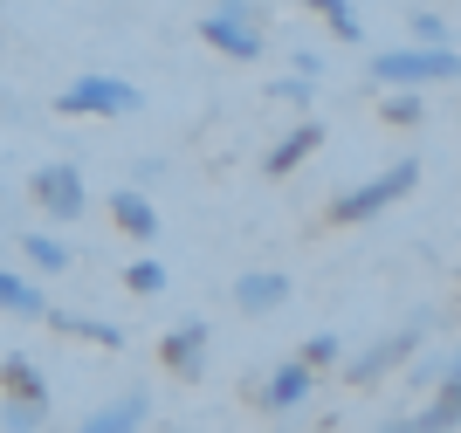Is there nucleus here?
<instances>
[{
  "instance_id": "1",
  "label": "nucleus",
  "mask_w": 461,
  "mask_h": 433,
  "mask_svg": "<svg viewBox=\"0 0 461 433\" xmlns=\"http://www.w3.org/2000/svg\"><path fill=\"white\" fill-rule=\"evenodd\" d=\"M413 193H420V158H400V166H385V172H372V179H358V186H345L324 207V221L330 227H372V221H385V213L400 207V200H413Z\"/></svg>"
},
{
  "instance_id": "2",
  "label": "nucleus",
  "mask_w": 461,
  "mask_h": 433,
  "mask_svg": "<svg viewBox=\"0 0 461 433\" xmlns=\"http://www.w3.org/2000/svg\"><path fill=\"white\" fill-rule=\"evenodd\" d=\"M379 90H427V83H461V56L447 41H413V49H385L366 62Z\"/></svg>"
},
{
  "instance_id": "3",
  "label": "nucleus",
  "mask_w": 461,
  "mask_h": 433,
  "mask_svg": "<svg viewBox=\"0 0 461 433\" xmlns=\"http://www.w3.org/2000/svg\"><path fill=\"white\" fill-rule=\"evenodd\" d=\"M200 41L228 62H262V49H269L262 41V7L255 0H213L200 14Z\"/></svg>"
},
{
  "instance_id": "4",
  "label": "nucleus",
  "mask_w": 461,
  "mask_h": 433,
  "mask_svg": "<svg viewBox=\"0 0 461 433\" xmlns=\"http://www.w3.org/2000/svg\"><path fill=\"white\" fill-rule=\"evenodd\" d=\"M145 111V90L138 83H124V76H77V83H62L56 96V117H131Z\"/></svg>"
},
{
  "instance_id": "5",
  "label": "nucleus",
  "mask_w": 461,
  "mask_h": 433,
  "mask_svg": "<svg viewBox=\"0 0 461 433\" xmlns=\"http://www.w3.org/2000/svg\"><path fill=\"white\" fill-rule=\"evenodd\" d=\"M317 378H324V372H310L303 358H283V365H269V372H262V385L249 392V406H255L262 419L303 413V406H310V392H317Z\"/></svg>"
},
{
  "instance_id": "6",
  "label": "nucleus",
  "mask_w": 461,
  "mask_h": 433,
  "mask_svg": "<svg viewBox=\"0 0 461 433\" xmlns=\"http://www.w3.org/2000/svg\"><path fill=\"white\" fill-rule=\"evenodd\" d=\"M420 338H427L420 323H406V330H385V338H372L366 351H351V358H338V365H345L351 385H385V378H393L413 351H420Z\"/></svg>"
},
{
  "instance_id": "7",
  "label": "nucleus",
  "mask_w": 461,
  "mask_h": 433,
  "mask_svg": "<svg viewBox=\"0 0 461 433\" xmlns=\"http://www.w3.org/2000/svg\"><path fill=\"white\" fill-rule=\"evenodd\" d=\"M28 193H35V207L56 227H77L83 213H90V186H83L77 166H41L35 179H28Z\"/></svg>"
},
{
  "instance_id": "8",
  "label": "nucleus",
  "mask_w": 461,
  "mask_h": 433,
  "mask_svg": "<svg viewBox=\"0 0 461 433\" xmlns=\"http://www.w3.org/2000/svg\"><path fill=\"white\" fill-rule=\"evenodd\" d=\"M207 351H213V330L200 317H186V323H173V330H166V338H158V365H166V372L173 378H207Z\"/></svg>"
},
{
  "instance_id": "9",
  "label": "nucleus",
  "mask_w": 461,
  "mask_h": 433,
  "mask_svg": "<svg viewBox=\"0 0 461 433\" xmlns=\"http://www.w3.org/2000/svg\"><path fill=\"white\" fill-rule=\"evenodd\" d=\"M317 151H324V124H317V117H296V124H289V131L262 151V172H269V179H289V172L310 166Z\"/></svg>"
},
{
  "instance_id": "10",
  "label": "nucleus",
  "mask_w": 461,
  "mask_h": 433,
  "mask_svg": "<svg viewBox=\"0 0 461 433\" xmlns=\"http://www.w3.org/2000/svg\"><path fill=\"white\" fill-rule=\"evenodd\" d=\"M283 302H289V275L283 268H249V275L234 283V310H241V317H276Z\"/></svg>"
},
{
  "instance_id": "11",
  "label": "nucleus",
  "mask_w": 461,
  "mask_h": 433,
  "mask_svg": "<svg viewBox=\"0 0 461 433\" xmlns=\"http://www.w3.org/2000/svg\"><path fill=\"white\" fill-rule=\"evenodd\" d=\"M111 221H117V234H124V241H138V248L158 241V207H152L138 186H117V193H111Z\"/></svg>"
},
{
  "instance_id": "12",
  "label": "nucleus",
  "mask_w": 461,
  "mask_h": 433,
  "mask_svg": "<svg viewBox=\"0 0 461 433\" xmlns=\"http://www.w3.org/2000/svg\"><path fill=\"white\" fill-rule=\"evenodd\" d=\"M427 406L420 413H400V427H427V433H447L461 427V372H441V385H427Z\"/></svg>"
},
{
  "instance_id": "13",
  "label": "nucleus",
  "mask_w": 461,
  "mask_h": 433,
  "mask_svg": "<svg viewBox=\"0 0 461 433\" xmlns=\"http://www.w3.org/2000/svg\"><path fill=\"white\" fill-rule=\"evenodd\" d=\"M145 419H152V392H124V399H111V406L83 413V427L90 433H131V427H145Z\"/></svg>"
},
{
  "instance_id": "14",
  "label": "nucleus",
  "mask_w": 461,
  "mask_h": 433,
  "mask_svg": "<svg viewBox=\"0 0 461 433\" xmlns=\"http://www.w3.org/2000/svg\"><path fill=\"white\" fill-rule=\"evenodd\" d=\"M41 323H56L62 338H83V344H96V351H124V330L104 323V317H77V310H56V302H49V317H41Z\"/></svg>"
},
{
  "instance_id": "15",
  "label": "nucleus",
  "mask_w": 461,
  "mask_h": 433,
  "mask_svg": "<svg viewBox=\"0 0 461 433\" xmlns=\"http://www.w3.org/2000/svg\"><path fill=\"white\" fill-rule=\"evenodd\" d=\"M0 310L21 323H41L49 317V296H41V283H28V275H14V268H0Z\"/></svg>"
},
{
  "instance_id": "16",
  "label": "nucleus",
  "mask_w": 461,
  "mask_h": 433,
  "mask_svg": "<svg viewBox=\"0 0 461 433\" xmlns=\"http://www.w3.org/2000/svg\"><path fill=\"white\" fill-rule=\"evenodd\" d=\"M0 392H7V399H49V378H41L35 358L7 351V358H0Z\"/></svg>"
},
{
  "instance_id": "17",
  "label": "nucleus",
  "mask_w": 461,
  "mask_h": 433,
  "mask_svg": "<svg viewBox=\"0 0 461 433\" xmlns=\"http://www.w3.org/2000/svg\"><path fill=\"white\" fill-rule=\"evenodd\" d=\"M56 419V399H7L0 392V427L7 433H35V427H49Z\"/></svg>"
},
{
  "instance_id": "18",
  "label": "nucleus",
  "mask_w": 461,
  "mask_h": 433,
  "mask_svg": "<svg viewBox=\"0 0 461 433\" xmlns=\"http://www.w3.org/2000/svg\"><path fill=\"white\" fill-rule=\"evenodd\" d=\"M303 7L324 21L338 41H366V21H358V7H351V0H303Z\"/></svg>"
},
{
  "instance_id": "19",
  "label": "nucleus",
  "mask_w": 461,
  "mask_h": 433,
  "mask_svg": "<svg viewBox=\"0 0 461 433\" xmlns=\"http://www.w3.org/2000/svg\"><path fill=\"white\" fill-rule=\"evenodd\" d=\"M21 255H28L41 275H69V241H56V234H21Z\"/></svg>"
},
{
  "instance_id": "20",
  "label": "nucleus",
  "mask_w": 461,
  "mask_h": 433,
  "mask_svg": "<svg viewBox=\"0 0 461 433\" xmlns=\"http://www.w3.org/2000/svg\"><path fill=\"white\" fill-rule=\"evenodd\" d=\"M124 289H131V296H158V289H166V262H158V255L124 262Z\"/></svg>"
},
{
  "instance_id": "21",
  "label": "nucleus",
  "mask_w": 461,
  "mask_h": 433,
  "mask_svg": "<svg viewBox=\"0 0 461 433\" xmlns=\"http://www.w3.org/2000/svg\"><path fill=\"white\" fill-rule=\"evenodd\" d=\"M296 358H303L310 372H330V365L345 358V338H338V330H317V338H303V351H296Z\"/></svg>"
},
{
  "instance_id": "22",
  "label": "nucleus",
  "mask_w": 461,
  "mask_h": 433,
  "mask_svg": "<svg viewBox=\"0 0 461 433\" xmlns=\"http://www.w3.org/2000/svg\"><path fill=\"white\" fill-rule=\"evenodd\" d=\"M379 117H385V124H420V90H393Z\"/></svg>"
},
{
  "instance_id": "23",
  "label": "nucleus",
  "mask_w": 461,
  "mask_h": 433,
  "mask_svg": "<svg viewBox=\"0 0 461 433\" xmlns=\"http://www.w3.org/2000/svg\"><path fill=\"white\" fill-rule=\"evenodd\" d=\"M310 83H317V76H303V69H296V76H283V83H276V104L303 111V104H310Z\"/></svg>"
},
{
  "instance_id": "24",
  "label": "nucleus",
  "mask_w": 461,
  "mask_h": 433,
  "mask_svg": "<svg viewBox=\"0 0 461 433\" xmlns=\"http://www.w3.org/2000/svg\"><path fill=\"white\" fill-rule=\"evenodd\" d=\"M413 41H447V21L441 14H413Z\"/></svg>"
},
{
  "instance_id": "25",
  "label": "nucleus",
  "mask_w": 461,
  "mask_h": 433,
  "mask_svg": "<svg viewBox=\"0 0 461 433\" xmlns=\"http://www.w3.org/2000/svg\"><path fill=\"white\" fill-rule=\"evenodd\" d=\"M447 372H461V351H455V358H447Z\"/></svg>"
}]
</instances>
